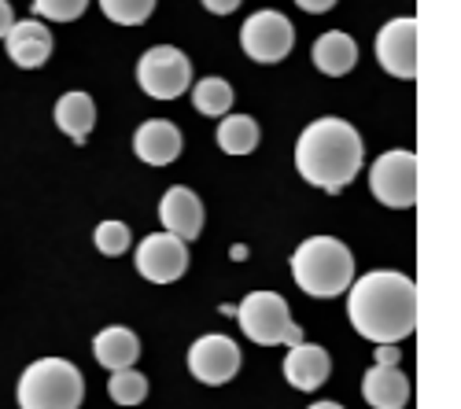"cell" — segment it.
Returning <instances> with one entry per match:
<instances>
[{
    "mask_svg": "<svg viewBox=\"0 0 461 409\" xmlns=\"http://www.w3.org/2000/svg\"><path fill=\"white\" fill-rule=\"evenodd\" d=\"M348 317L369 343H399L417 328V284L395 270H373L348 288Z\"/></svg>",
    "mask_w": 461,
    "mask_h": 409,
    "instance_id": "1",
    "label": "cell"
},
{
    "mask_svg": "<svg viewBox=\"0 0 461 409\" xmlns=\"http://www.w3.org/2000/svg\"><path fill=\"white\" fill-rule=\"evenodd\" d=\"M366 163V144L358 129L343 119H318L295 140V170L306 184H318L329 196L343 192Z\"/></svg>",
    "mask_w": 461,
    "mask_h": 409,
    "instance_id": "2",
    "label": "cell"
},
{
    "mask_svg": "<svg viewBox=\"0 0 461 409\" xmlns=\"http://www.w3.org/2000/svg\"><path fill=\"white\" fill-rule=\"evenodd\" d=\"M292 277L314 299H336L355 284V254L336 236H311L292 254Z\"/></svg>",
    "mask_w": 461,
    "mask_h": 409,
    "instance_id": "3",
    "label": "cell"
},
{
    "mask_svg": "<svg viewBox=\"0 0 461 409\" xmlns=\"http://www.w3.org/2000/svg\"><path fill=\"white\" fill-rule=\"evenodd\" d=\"M15 398L19 409H82L86 377L67 358H37L23 369Z\"/></svg>",
    "mask_w": 461,
    "mask_h": 409,
    "instance_id": "4",
    "label": "cell"
},
{
    "mask_svg": "<svg viewBox=\"0 0 461 409\" xmlns=\"http://www.w3.org/2000/svg\"><path fill=\"white\" fill-rule=\"evenodd\" d=\"M237 321L244 328V336L258 347H299L303 343V328L292 321V310L277 291H251L237 307Z\"/></svg>",
    "mask_w": 461,
    "mask_h": 409,
    "instance_id": "5",
    "label": "cell"
},
{
    "mask_svg": "<svg viewBox=\"0 0 461 409\" xmlns=\"http://www.w3.org/2000/svg\"><path fill=\"white\" fill-rule=\"evenodd\" d=\"M137 85L151 100H177L192 85V63L181 49L156 45V49H148L137 63Z\"/></svg>",
    "mask_w": 461,
    "mask_h": 409,
    "instance_id": "6",
    "label": "cell"
},
{
    "mask_svg": "<svg viewBox=\"0 0 461 409\" xmlns=\"http://www.w3.org/2000/svg\"><path fill=\"white\" fill-rule=\"evenodd\" d=\"M369 192L376 203L392 210L417 207V156L413 152H384L369 166Z\"/></svg>",
    "mask_w": 461,
    "mask_h": 409,
    "instance_id": "7",
    "label": "cell"
},
{
    "mask_svg": "<svg viewBox=\"0 0 461 409\" xmlns=\"http://www.w3.org/2000/svg\"><path fill=\"white\" fill-rule=\"evenodd\" d=\"M240 45L255 63H281L295 49V26L274 8L255 12L240 30Z\"/></svg>",
    "mask_w": 461,
    "mask_h": 409,
    "instance_id": "8",
    "label": "cell"
},
{
    "mask_svg": "<svg viewBox=\"0 0 461 409\" xmlns=\"http://www.w3.org/2000/svg\"><path fill=\"white\" fill-rule=\"evenodd\" d=\"M188 373L207 387H221L240 373V347L229 336H221V332L200 336L188 347Z\"/></svg>",
    "mask_w": 461,
    "mask_h": 409,
    "instance_id": "9",
    "label": "cell"
},
{
    "mask_svg": "<svg viewBox=\"0 0 461 409\" xmlns=\"http://www.w3.org/2000/svg\"><path fill=\"white\" fill-rule=\"evenodd\" d=\"M133 266L151 284H174L188 270V244L170 236V233H151L140 240V247L133 254Z\"/></svg>",
    "mask_w": 461,
    "mask_h": 409,
    "instance_id": "10",
    "label": "cell"
},
{
    "mask_svg": "<svg viewBox=\"0 0 461 409\" xmlns=\"http://www.w3.org/2000/svg\"><path fill=\"white\" fill-rule=\"evenodd\" d=\"M376 59L392 78L413 82L417 78V19H392L376 33Z\"/></svg>",
    "mask_w": 461,
    "mask_h": 409,
    "instance_id": "11",
    "label": "cell"
},
{
    "mask_svg": "<svg viewBox=\"0 0 461 409\" xmlns=\"http://www.w3.org/2000/svg\"><path fill=\"white\" fill-rule=\"evenodd\" d=\"M159 221H163V229L177 240H200L203 233V203L200 196L185 189V184H174V189L163 192L159 200Z\"/></svg>",
    "mask_w": 461,
    "mask_h": 409,
    "instance_id": "12",
    "label": "cell"
},
{
    "mask_svg": "<svg viewBox=\"0 0 461 409\" xmlns=\"http://www.w3.org/2000/svg\"><path fill=\"white\" fill-rule=\"evenodd\" d=\"M5 45H8L12 63H15V67H23V70H37V67H45V63H49V56H52V49H56L52 30H49V26H41L37 19H23V22H15V26L8 30V37H5Z\"/></svg>",
    "mask_w": 461,
    "mask_h": 409,
    "instance_id": "13",
    "label": "cell"
},
{
    "mask_svg": "<svg viewBox=\"0 0 461 409\" xmlns=\"http://www.w3.org/2000/svg\"><path fill=\"white\" fill-rule=\"evenodd\" d=\"M332 373V358L325 347L318 343H299V347H288V358H285V380L295 387V391H318Z\"/></svg>",
    "mask_w": 461,
    "mask_h": 409,
    "instance_id": "14",
    "label": "cell"
},
{
    "mask_svg": "<svg viewBox=\"0 0 461 409\" xmlns=\"http://www.w3.org/2000/svg\"><path fill=\"white\" fill-rule=\"evenodd\" d=\"M413 387L399 365H373L362 377V398L373 409H406Z\"/></svg>",
    "mask_w": 461,
    "mask_h": 409,
    "instance_id": "15",
    "label": "cell"
},
{
    "mask_svg": "<svg viewBox=\"0 0 461 409\" xmlns=\"http://www.w3.org/2000/svg\"><path fill=\"white\" fill-rule=\"evenodd\" d=\"M133 152L148 166H170L181 156V129L174 122L151 119L133 133Z\"/></svg>",
    "mask_w": 461,
    "mask_h": 409,
    "instance_id": "16",
    "label": "cell"
},
{
    "mask_svg": "<svg viewBox=\"0 0 461 409\" xmlns=\"http://www.w3.org/2000/svg\"><path fill=\"white\" fill-rule=\"evenodd\" d=\"M93 354H96V361L107 369V373H119V369H133V365H137V358H140V340H137L133 328L111 325V328L96 332Z\"/></svg>",
    "mask_w": 461,
    "mask_h": 409,
    "instance_id": "17",
    "label": "cell"
},
{
    "mask_svg": "<svg viewBox=\"0 0 461 409\" xmlns=\"http://www.w3.org/2000/svg\"><path fill=\"white\" fill-rule=\"evenodd\" d=\"M311 59L329 78H343V74L355 70V63H358V45H355V37H348L343 30H329L314 41Z\"/></svg>",
    "mask_w": 461,
    "mask_h": 409,
    "instance_id": "18",
    "label": "cell"
},
{
    "mask_svg": "<svg viewBox=\"0 0 461 409\" xmlns=\"http://www.w3.org/2000/svg\"><path fill=\"white\" fill-rule=\"evenodd\" d=\"M56 126L74 140V144H86L93 126H96V103L89 93H63L56 103Z\"/></svg>",
    "mask_w": 461,
    "mask_h": 409,
    "instance_id": "19",
    "label": "cell"
},
{
    "mask_svg": "<svg viewBox=\"0 0 461 409\" xmlns=\"http://www.w3.org/2000/svg\"><path fill=\"white\" fill-rule=\"evenodd\" d=\"M218 147L225 156H251L258 147V122L251 115H225L218 122Z\"/></svg>",
    "mask_w": 461,
    "mask_h": 409,
    "instance_id": "20",
    "label": "cell"
},
{
    "mask_svg": "<svg viewBox=\"0 0 461 409\" xmlns=\"http://www.w3.org/2000/svg\"><path fill=\"white\" fill-rule=\"evenodd\" d=\"M188 89H192V107L207 119H225L229 107H233V85H229L225 78H200Z\"/></svg>",
    "mask_w": 461,
    "mask_h": 409,
    "instance_id": "21",
    "label": "cell"
},
{
    "mask_svg": "<svg viewBox=\"0 0 461 409\" xmlns=\"http://www.w3.org/2000/svg\"><path fill=\"white\" fill-rule=\"evenodd\" d=\"M107 395L119 405H140L148 398V377L137 373V369H119V373H111V380H107Z\"/></svg>",
    "mask_w": 461,
    "mask_h": 409,
    "instance_id": "22",
    "label": "cell"
},
{
    "mask_svg": "<svg viewBox=\"0 0 461 409\" xmlns=\"http://www.w3.org/2000/svg\"><path fill=\"white\" fill-rule=\"evenodd\" d=\"M100 12L119 26H140L156 12V0H100Z\"/></svg>",
    "mask_w": 461,
    "mask_h": 409,
    "instance_id": "23",
    "label": "cell"
},
{
    "mask_svg": "<svg viewBox=\"0 0 461 409\" xmlns=\"http://www.w3.org/2000/svg\"><path fill=\"white\" fill-rule=\"evenodd\" d=\"M93 236H96V251H100V254H107V258L126 254V251H130V244H133V233H130L126 221H100Z\"/></svg>",
    "mask_w": 461,
    "mask_h": 409,
    "instance_id": "24",
    "label": "cell"
},
{
    "mask_svg": "<svg viewBox=\"0 0 461 409\" xmlns=\"http://www.w3.org/2000/svg\"><path fill=\"white\" fill-rule=\"evenodd\" d=\"M89 8V0H33V12L52 22H74L82 19Z\"/></svg>",
    "mask_w": 461,
    "mask_h": 409,
    "instance_id": "25",
    "label": "cell"
},
{
    "mask_svg": "<svg viewBox=\"0 0 461 409\" xmlns=\"http://www.w3.org/2000/svg\"><path fill=\"white\" fill-rule=\"evenodd\" d=\"M376 361L373 365H395L399 361V351H395V343H376Z\"/></svg>",
    "mask_w": 461,
    "mask_h": 409,
    "instance_id": "26",
    "label": "cell"
},
{
    "mask_svg": "<svg viewBox=\"0 0 461 409\" xmlns=\"http://www.w3.org/2000/svg\"><path fill=\"white\" fill-rule=\"evenodd\" d=\"M203 8H207L211 15H229V12L240 8V0H203Z\"/></svg>",
    "mask_w": 461,
    "mask_h": 409,
    "instance_id": "27",
    "label": "cell"
},
{
    "mask_svg": "<svg viewBox=\"0 0 461 409\" xmlns=\"http://www.w3.org/2000/svg\"><path fill=\"white\" fill-rule=\"evenodd\" d=\"M15 26V12H12V4L8 0H0V41L8 37V30Z\"/></svg>",
    "mask_w": 461,
    "mask_h": 409,
    "instance_id": "28",
    "label": "cell"
},
{
    "mask_svg": "<svg viewBox=\"0 0 461 409\" xmlns=\"http://www.w3.org/2000/svg\"><path fill=\"white\" fill-rule=\"evenodd\" d=\"M295 4L303 12H311V15H321V12H332L336 8V0H295Z\"/></svg>",
    "mask_w": 461,
    "mask_h": 409,
    "instance_id": "29",
    "label": "cell"
},
{
    "mask_svg": "<svg viewBox=\"0 0 461 409\" xmlns=\"http://www.w3.org/2000/svg\"><path fill=\"white\" fill-rule=\"evenodd\" d=\"M306 409H343L339 402H314V405H306Z\"/></svg>",
    "mask_w": 461,
    "mask_h": 409,
    "instance_id": "30",
    "label": "cell"
}]
</instances>
